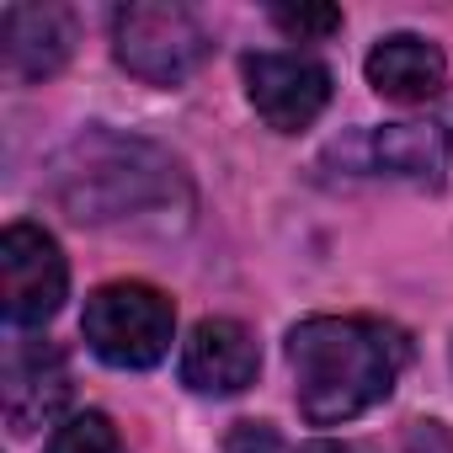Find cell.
I'll return each mask as SVG.
<instances>
[{
	"label": "cell",
	"mask_w": 453,
	"mask_h": 453,
	"mask_svg": "<svg viewBox=\"0 0 453 453\" xmlns=\"http://www.w3.org/2000/svg\"><path fill=\"white\" fill-rule=\"evenodd\" d=\"M54 203L75 224H134V219H171L187 213L192 192L176 165L150 139L118 134V128H86L75 134L49 171Z\"/></svg>",
	"instance_id": "cell-1"
},
{
	"label": "cell",
	"mask_w": 453,
	"mask_h": 453,
	"mask_svg": "<svg viewBox=\"0 0 453 453\" xmlns=\"http://www.w3.org/2000/svg\"><path fill=\"white\" fill-rule=\"evenodd\" d=\"M288 363L299 411L315 426H336L395 389L405 368V336L368 315H315L288 331Z\"/></svg>",
	"instance_id": "cell-2"
},
{
	"label": "cell",
	"mask_w": 453,
	"mask_h": 453,
	"mask_svg": "<svg viewBox=\"0 0 453 453\" xmlns=\"http://www.w3.org/2000/svg\"><path fill=\"white\" fill-rule=\"evenodd\" d=\"M81 331H86V342H91V352L102 363H112V368H155L171 352L176 310L150 283H102L86 299Z\"/></svg>",
	"instance_id": "cell-3"
},
{
	"label": "cell",
	"mask_w": 453,
	"mask_h": 453,
	"mask_svg": "<svg viewBox=\"0 0 453 453\" xmlns=\"http://www.w3.org/2000/svg\"><path fill=\"white\" fill-rule=\"evenodd\" d=\"M112 54L144 86H181L208 59V33L187 6L139 0L112 17Z\"/></svg>",
	"instance_id": "cell-4"
},
{
	"label": "cell",
	"mask_w": 453,
	"mask_h": 453,
	"mask_svg": "<svg viewBox=\"0 0 453 453\" xmlns=\"http://www.w3.org/2000/svg\"><path fill=\"white\" fill-rule=\"evenodd\" d=\"M70 288V267L38 224H12L0 235V294H6V320L12 326H43L59 315Z\"/></svg>",
	"instance_id": "cell-5"
},
{
	"label": "cell",
	"mask_w": 453,
	"mask_h": 453,
	"mask_svg": "<svg viewBox=\"0 0 453 453\" xmlns=\"http://www.w3.org/2000/svg\"><path fill=\"white\" fill-rule=\"evenodd\" d=\"M241 70H246L251 107L278 134L310 128L331 102V70L320 59H310V54H251Z\"/></svg>",
	"instance_id": "cell-6"
},
{
	"label": "cell",
	"mask_w": 453,
	"mask_h": 453,
	"mask_svg": "<svg viewBox=\"0 0 453 453\" xmlns=\"http://www.w3.org/2000/svg\"><path fill=\"white\" fill-rule=\"evenodd\" d=\"M0 400H6L12 437H33L38 426H49L70 400L65 352L43 336H17L6 347V368H0Z\"/></svg>",
	"instance_id": "cell-7"
},
{
	"label": "cell",
	"mask_w": 453,
	"mask_h": 453,
	"mask_svg": "<svg viewBox=\"0 0 453 453\" xmlns=\"http://www.w3.org/2000/svg\"><path fill=\"white\" fill-rule=\"evenodd\" d=\"M257 368L262 352L241 320H197L181 352V384L197 395H241L246 384H257Z\"/></svg>",
	"instance_id": "cell-8"
},
{
	"label": "cell",
	"mask_w": 453,
	"mask_h": 453,
	"mask_svg": "<svg viewBox=\"0 0 453 453\" xmlns=\"http://www.w3.org/2000/svg\"><path fill=\"white\" fill-rule=\"evenodd\" d=\"M75 49V17L65 6H6L0 12V54L17 81H49Z\"/></svg>",
	"instance_id": "cell-9"
},
{
	"label": "cell",
	"mask_w": 453,
	"mask_h": 453,
	"mask_svg": "<svg viewBox=\"0 0 453 453\" xmlns=\"http://www.w3.org/2000/svg\"><path fill=\"white\" fill-rule=\"evenodd\" d=\"M368 165L379 176H395V181L448 187V176H453V144H448V134L437 123H389V128H373Z\"/></svg>",
	"instance_id": "cell-10"
},
{
	"label": "cell",
	"mask_w": 453,
	"mask_h": 453,
	"mask_svg": "<svg viewBox=\"0 0 453 453\" xmlns=\"http://www.w3.org/2000/svg\"><path fill=\"white\" fill-rule=\"evenodd\" d=\"M368 86L389 102H432L448 86V59L416 33H395L368 54Z\"/></svg>",
	"instance_id": "cell-11"
},
{
	"label": "cell",
	"mask_w": 453,
	"mask_h": 453,
	"mask_svg": "<svg viewBox=\"0 0 453 453\" xmlns=\"http://www.w3.org/2000/svg\"><path fill=\"white\" fill-rule=\"evenodd\" d=\"M49 453H123V437L102 411H81L54 432Z\"/></svg>",
	"instance_id": "cell-12"
},
{
	"label": "cell",
	"mask_w": 453,
	"mask_h": 453,
	"mask_svg": "<svg viewBox=\"0 0 453 453\" xmlns=\"http://www.w3.org/2000/svg\"><path fill=\"white\" fill-rule=\"evenodd\" d=\"M273 27L288 33V38H299V43H315V38H331L342 27V12L336 6H278Z\"/></svg>",
	"instance_id": "cell-13"
},
{
	"label": "cell",
	"mask_w": 453,
	"mask_h": 453,
	"mask_svg": "<svg viewBox=\"0 0 453 453\" xmlns=\"http://www.w3.org/2000/svg\"><path fill=\"white\" fill-rule=\"evenodd\" d=\"M224 453H278V432L267 421H235L224 437Z\"/></svg>",
	"instance_id": "cell-14"
},
{
	"label": "cell",
	"mask_w": 453,
	"mask_h": 453,
	"mask_svg": "<svg viewBox=\"0 0 453 453\" xmlns=\"http://www.w3.org/2000/svg\"><path fill=\"white\" fill-rule=\"evenodd\" d=\"M299 453H357V448H347V442H310V448H299Z\"/></svg>",
	"instance_id": "cell-15"
}]
</instances>
